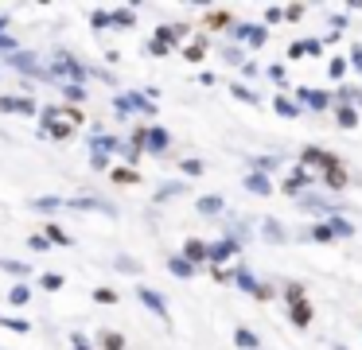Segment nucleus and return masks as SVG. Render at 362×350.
<instances>
[{"label": "nucleus", "mask_w": 362, "mask_h": 350, "mask_svg": "<svg viewBox=\"0 0 362 350\" xmlns=\"http://www.w3.org/2000/svg\"><path fill=\"white\" fill-rule=\"evenodd\" d=\"M230 272H234V280H230V284H238V288H242V292H257V284H261V280H253V272L250 269H230Z\"/></svg>", "instance_id": "nucleus-20"}, {"label": "nucleus", "mask_w": 362, "mask_h": 350, "mask_svg": "<svg viewBox=\"0 0 362 350\" xmlns=\"http://www.w3.org/2000/svg\"><path fill=\"white\" fill-rule=\"evenodd\" d=\"M117 113L129 117V113H141V117H156V101H148L144 93H121L117 98Z\"/></svg>", "instance_id": "nucleus-3"}, {"label": "nucleus", "mask_w": 362, "mask_h": 350, "mask_svg": "<svg viewBox=\"0 0 362 350\" xmlns=\"http://www.w3.org/2000/svg\"><path fill=\"white\" fill-rule=\"evenodd\" d=\"M335 124L339 129H354V124H358V109L354 105H335Z\"/></svg>", "instance_id": "nucleus-21"}, {"label": "nucleus", "mask_w": 362, "mask_h": 350, "mask_svg": "<svg viewBox=\"0 0 362 350\" xmlns=\"http://www.w3.org/2000/svg\"><path fill=\"white\" fill-rule=\"evenodd\" d=\"M113 148H117V140H113V136H105V132H102V136H94V140H90V152H94V156H110Z\"/></svg>", "instance_id": "nucleus-29"}, {"label": "nucleus", "mask_w": 362, "mask_h": 350, "mask_svg": "<svg viewBox=\"0 0 362 350\" xmlns=\"http://www.w3.org/2000/svg\"><path fill=\"white\" fill-rule=\"evenodd\" d=\"M222 59H226L230 66H242V62H245V59H242V51H238L234 43H230V47H222Z\"/></svg>", "instance_id": "nucleus-43"}, {"label": "nucleus", "mask_w": 362, "mask_h": 350, "mask_svg": "<svg viewBox=\"0 0 362 350\" xmlns=\"http://www.w3.org/2000/svg\"><path fill=\"white\" fill-rule=\"evenodd\" d=\"M245 39H250V47H265V43H269V28L253 23V28H250V35H245Z\"/></svg>", "instance_id": "nucleus-34"}, {"label": "nucleus", "mask_w": 362, "mask_h": 350, "mask_svg": "<svg viewBox=\"0 0 362 350\" xmlns=\"http://www.w3.org/2000/svg\"><path fill=\"white\" fill-rule=\"evenodd\" d=\"M4 62H8L12 70H20V74H28V78H40V82H47V78H51V74H47V66H43V62L35 59V54H28V51H12Z\"/></svg>", "instance_id": "nucleus-2"}, {"label": "nucleus", "mask_w": 362, "mask_h": 350, "mask_svg": "<svg viewBox=\"0 0 362 350\" xmlns=\"http://www.w3.org/2000/svg\"><path fill=\"white\" fill-rule=\"evenodd\" d=\"M281 12L288 16V20H300V16H304V8H300V4H292V8H281Z\"/></svg>", "instance_id": "nucleus-59"}, {"label": "nucleus", "mask_w": 362, "mask_h": 350, "mask_svg": "<svg viewBox=\"0 0 362 350\" xmlns=\"http://www.w3.org/2000/svg\"><path fill=\"white\" fill-rule=\"evenodd\" d=\"M351 66L362 70V47H354V51H351Z\"/></svg>", "instance_id": "nucleus-62"}, {"label": "nucleus", "mask_w": 362, "mask_h": 350, "mask_svg": "<svg viewBox=\"0 0 362 350\" xmlns=\"http://www.w3.org/2000/svg\"><path fill=\"white\" fill-rule=\"evenodd\" d=\"M242 74H245V78H257V74H261L257 62H242Z\"/></svg>", "instance_id": "nucleus-60"}, {"label": "nucleus", "mask_w": 362, "mask_h": 350, "mask_svg": "<svg viewBox=\"0 0 362 350\" xmlns=\"http://www.w3.org/2000/svg\"><path fill=\"white\" fill-rule=\"evenodd\" d=\"M354 109H358V113H362V90H358V98H354Z\"/></svg>", "instance_id": "nucleus-64"}, {"label": "nucleus", "mask_w": 362, "mask_h": 350, "mask_svg": "<svg viewBox=\"0 0 362 350\" xmlns=\"http://www.w3.org/2000/svg\"><path fill=\"white\" fill-rule=\"evenodd\" d=\"M183 175H203V160H183Z\"/></svg>", "instance_id": "nucleus-48"}, {"label": "nucleus", "mask_w": 362, "mask_h": 350, "mask_svg": "<svg viewBox=\"0 0 362 350\" xmlns=\"http://www.w3.org/2000/svg\"><path fill=\"white\" fill-rule=\"evenodd\" d=\"M0 35H8V20L4 16H0Z\"/></svg>", "instance_id": "nucleus-63"}, {"label": "nucleus", "mask_w": 362, "mask_h": 350, "mask_svg": "<svg viewBox=\"0 0 362 350\" xmlns=\"http://www.w3.org/2000/svg\"><path fill=\"white\" fill-rule=\"evenodd\" d=\"M113 264H117L121 272H133V276H141V272H144V264L136 261V257H117V261H113Z\"/></svg>", "instance_id": "nucleus-33"}, {"label": "nucleus", "mask_w": 362, "mask_h": 350, "mask_svg": "<svg viewBox=\"0 0 362 350\" xmlns=\"http://www.w3.org/2000/svg\"><path fill=\"white\" fill-rule=\"evenodd\" d=\"M234 342H238L242 350H261V339L250 331V327H238V331H234Z\"/></svg>", "instance_id": "nucleus-23"}, {"label": "nucleus", "mask_w": 362, "mask_h": 350, "mask_svg": "<svg viewBox=\"0 0 362 350\" xmlns=\"http://www.w3.org/2000/svg\"><path fill=\"white\" fill-rule=\"evenodd\" d=\"M187 35V23H172V28H156V43H164V47H172L175 39H183Z\"/></svg>", "instance_id": "nucleus-19"}, {"label": "nucleus", "mask_w": 362, "mask_h": 350, "mask_svg": "<svg viewBox=\"0 0 362 350\" xmlns=\"http://www.w3.org/2000/svg\"><path fill=\"white\" fill-rule=\"evenodd\" d=\"M63 206H71V210H113L110 202H102V199H86V194H78V199H63Z\"/></svg>", "instance_id": "nucleus-17"}, {"label": "nucleus", "mask_w": 362, "mask_h": 350, "mask_svg": "<svg viewBox=\"0 0 362 350\" xmlns=\"http://www.w3.org/2000/svg\"><path fill=\"white\" fill-rule=\"evenodd\" d=\"M296 98L304 101V105H312V109H327V105H331V98H327V93L312 90V86H296Z\"/></svg>", "instance_id": "nucleus-12"}, {"label": "nucleus", "mask_w": 362, "mask_h": 350, "mask_svg": "<svg viewBox=\"0 0 362 350\" xmlns=\"http://www.w3.org/2000/svg\"><path fill=\"white\" fill-rule=\"evenodd\" d=\"M281 292H284V300H288V303H296V300H304V288H300V284H296V280H288V284H284V288H281Z\"/></svg>", "instance_id": "nucleus-41"}, {"label": "nucleus", "mask_w": 362, "mask_h": 350, "mask_svg": "<svg viewBox=\"0 0 362 350\" xmlns=\"http://www.w3.org/2000/svg\"><path fill=\"white\" fill-rule=\"evenodd\" d=\"M43 238H47V241H59V245H71V238H66L63 226H47V230H43Z\"/></svg>", "instance_id": "nucleus-38"}, {"label": "nucleus", "mask_w": 362, "mask_h": 350, "mask_svg": "<svg viewBox=\"0 0 362 350\" xmlns=\"http://www.w3.org/2000/svg\"><path fill=\"white\" fill-rule=\"evenodd\" d=\"M90 168H94V171H105V168H110V156H90Z\"/></svg>", "instance_id": "nucleus-53"}, {"label": "nucleus", "mask_w": 362, "mask_h": 350, "mask_svg": "<svg viewBox=\"0 0 362 350\" xmlns=\"http://www.w3.org/2000/svg\"><path fill=\"white\" fill-rule=\"evenodd\" d=\"M28 249H35V253H47V249H51V241L43 238V233H32V238H28Z\"/></svg>", "instance_id": "nucleus-44"}, {"label": "nucleus", "mask_w": 362, "mask_h": 350, "mask_svg": "<svg viewBox=\"0 0 362 350\" xmlns=\"http://www.w3.org/2000/svg\"><path fill=\"white\" fill-rule=\"evenodd\" d=\"M226 90L234 93L238 101H245V105H261V98H257V93H253V90H250V86H245V82H234V86H226Z\"/></svg>", "instance_id": "nucleus-27"}, {"label": "nucleus", "mask_w": 362, "mask_h": 350, "mask_svg": "<svg viewBox=\"0 0 362 350\" xmlns=\"http://www.w3.org/2000/svg\"><path fill=\"white\" fill-rule=\"evenodd\" d=\"M261 233H265L273 245H288V233L281 230V222H276V218H265V222H261Z\"/></svg>", "instance_id": "nucleus-16"}, {"label": "nucleus", "mask_w": 362, "mask_h": 350, "mask_svg": "<svg viewBox=\"0 0 362 350\" xmlns=\"http://www.w3.org/2000/svg\"><path fill=\"white\" fill-rule=\"evenodd\" d=\"M265 20H269V23H281V20H284V12H281V8H269Z\"/></svg>", "instance_id": "nucleus-61"}, {"label": "nucleus", "mask_w": 362, "mask_h": 350, "mask_svg": "<svg viewBox=\"0 0 362 350\" xmlns=\"http://www.w3.org/2000/svg\"><path fill=\"white\" fill-rule=\"evenodd\" d=\"M250 28H253V23H234V28H230V35H234V39H245V35H250Z\"/></svg>", "instance_id": "nucleus-54"}, {"label": "nucleus", "mask_w": 362, "mask_h": 350, "mask_svg": "<svg viewBox=\"0 0 362 350\" xmlns=\"http://www.w3.org/2000/svg\"><path fill=\"white\" fill-rule=\"evenodd\" d=\"M168 144H172V136H168V129H160V124H148V132H144V152L152 156H164Z\"/></svg>", "instance_id": "nucleus-6"}, {"label": "nucleus", "mask_w": 362, "mask_h": 350, "mask_svg": "<svg viewBox=\"0 0 362 350\" xmlns=\"http://www.w3.org/2000/svg\"><path fill=\"white\" fill-rule=\"evenodd\" d=\"M300 160H304V163H300V168H308V171H312V168H320V171H327L331 168V163H339L335 160V156H331V152H323V148H304V152H300Z\"/></svg>", "instance_id": "nucleus-7"}, {"label": "nucleus", "mask_w": 362, "mask_h": 350, "mask_svg": "<svg viewBox=\"0 0 362 350\" xmlns=\"http://www.w3.org/2000/svg\"><path fill=\"white\" fill-rule=\"evenodd\" d=\"M32 206H35V210H59V206H63V199H55V194H47V199H35Z\"/></svg>", "instance_id": "nucleus-45"}, {"label": "nucleus", "mask_w": 362, "mask_h": 350, "mask_svg": "<svg viewBox=\"0 0 362 350\" xmlns=\"http://www.w3.org/2000/svg\"><path fill=\"white\" fill-rule=\"evenodd\" d=\"M312 183H315V179H312V171H308V168H292V171H288V179L281 183V191H284V194H292V199H300V194H304Z\"/></svg>", "instance_id": "nucleus-4"}, {"label": "nucleus", "mask_w": 362, "mask_h": 350, "mask_svg": "<svg viewBox=\"0 0 362 350\" xmlns=\"http://www.w3.org/2000/svg\"><path fill=\"white\" fill-rule=\"evenodd\" d=\"M0 269H4V272H12V276H32V264L16 261V257H0Z\"/></svg>", "instance_id": "nucleus-26"}, {"label": "nucleus", "mask_w": 362, "mask_h": 350, "mask_svg": "<svg viewBox=\"0 0 362 350\" xmlns=\"http://www.w3.org/2000/svg\"><path fill=\"white\" fill-rule=\"evenodd\" d=\"M203 51H206V39L199 35L195 43H187V47H183V59H187V62H199V59H203Z\"/></svg>", "instance_id": "nucleus-31"}, {"label": "nucleus", "mask_w": 362, "mask_h": 350, "mask_svg": "<svg viewBox=\"0 0 362 350\" xmlns=\"http://www.w3.org/2000/svg\"><path fill=\"white\" fill-rule=\"evenodd\" d=\"M206 23H211V28H222V23H230V12H211Z\"/></svg>", "instance_id": "nucleus-51"}, {"label": "nucleus", "mask_w": 362, "mask_h": 350, "mask_svg": "<svg viewBox=\"0 0 362 350\" xmlns=\"http://www.w3.org/2000/svg\"><path fill=\"white\" fill-rule=\"evenodd\" d=\"M354 98H358V90H354V86H339L335 105H354Z\"/></svg>", "instance_id": "nucleus-37"}, {"label": "nucleus", "mask_w": 362, "mask_h": 350, "mask_svg": "<svg viewBox=\"0 0 362 350\" xmlns=\"http://www.w3.org/2000/svg\"><path fill=\"white\" fill-rule=\"evenodd\" d=\"M168 269H172V276H180V280L195 276V264H187L183 257H168Z\"/></svg>", "instance_id": "nucleus-24"}, {"label": "nucleus", "mask_w": 362, "mask_h": 350, "mask_svg": "<svg viewBox=\"0 0 362 350\" xmlns=\"http://www.w3.org/2000/svg\"><path fill=\"white\" fill-rule=\"evenodd\" d=\"M98 342H102V350H125V339H121L117 331H102Z\"/></svg>", "instance_id": "nucleus-30"}, {"label": "nucleus", "mask_w": 362, "mask_h": 350, "mask_svg": "<svg viewBox=\"0 0 362 350\" xmlns=\"http://www.w3.org/2000/svg\"><path fill=\"white\" fill-rule=\"evenodd\" d=\"M63 98L78 105V101H86V90H82V86H71V82H63Z\"/></svg>", "instance_id": "nucleus-39"}, {"label": "nucleus", "mask_w": 362, "mask_h": 350, "mask_svg": "<svg viewBox=\"0 0 362 350\" xmlns=\"http://www.w3.org/2000/svg\"><path fill=\"white\" fill-rule=\"evenodd\" d=\"M304 47H308V54H323V43H320V39H304Z\"/></svg>", "instance_id": "nucleus-58"}, {"label": "nucleus", "mask_w": 362, "mask_h": 350, "mask_svg": "<svg viewBox=\"0 0 362 350\" xmlns=\"http://www.w3.org/2000/svg\"><path fill=\"white\" fill-rule=\"evenodd\" d=\"M136 300H141L144 303V308H148L152 311V315H160V319H168V300H164V296H160V292H152V288H136Z\"/></svg>", "instance_id": "nucleus-9"}, {"label": "nucleus", "mask_w": 362, "mask_h": 350, "mask_svg": "<svg viewBox=\"0 0 362 350\" xmlns=\"http://www.w3.org/2000/svg\"><path fill=\"white\" fill-rule=\"evenodd\" d=\"M94 28H98V31L110 28V12H94Z\"/></svg>", "instance_id": "nucleus-55"}, {"label": "nucleus", "mask_w": 362, "mask_h": 350, "mask_svg": "<svg viewBox=\"0 0 362 350\" xmlns=\"http://www.w3.org/2000/svg\"><path fill=\"white\" fill-rule=\"evenodd\" d=\"M47 74H59V78H66L71 86H82V78H86V66H82L78 59H71L66 51H59L55 59H51V70Z\"/></svg>", "instance_id": "nucleus-1"}, {"label": "nucleus", "mask_w": 362, "mask_h": 350, "mask_svg": "<svg viewBox=\"0 0 362 350\" xmlns=\"http://www.w3.org/2000/svg\"><path fill=\"white\" fill-rule=\"evenodd\" d=\"M94 300L98 303H117V292H113V288H94Z\"/></svg>", "instance_id": "nucleus-46"}, {"label": "nucleus", "mask_w": 362, "mask_h": 350, "mask_svg": "<svg viewBox=\"0 0 362 350\" xmlns=\"http://www.w3.org/2000/svg\"><path fill=\"white\" fill-rule=\"evenodd\" d=\"M273 109H276L281 117H300V105L288 98V93H276V98H273Z\"/></svg>", "instance_id": "nucleus-22"}, {"label": "nucleus", "mask_w": 362, "mask_h": 350, "mask_svg": "<svg viewBox=\"0 0 362 350\" xmlns=\"http://www.w3.org/2000/svg\"><path fill=\"white\" fill-rule=\"evenodd\" d=\"M346 183H351V175H346L343 163H331V168L323 171V187H327V191H346Z\"/></svg>", "instance_id": "nucleus-10"}, {"label": "nucleus", "mask_w": 362, "mask_h": 350, "mask_svg": "<svg viewBox=\"0 0 362 350\" xmlns=\"http://www.w3.org/2000/svg\"><path fill=\"white\" fill-rule=\"evenodd\" d=\"M327 230H331V238H351L354 233V226L346 222V218H339V214H331V222H327Z\"/></svg>", "instance_id": "nucleus-28"}, {"label": "nucleus", "mask_w": 362, "mask_h": 350, "mask_svg": "<svg viewBox=\"0 0 362 350\" xmlns=\"http://www.w3.org/2000/svg\"><path fill=\"white\" fill-rule=\"evenodd\" d=\"M40 284L47 288V292H59V288H63L66 280H63V272H43V276H40Z\"/></svg>", "instance_id": "nucleus-35"}, {"label": "nucleus", "mask_w": 362, "mask_h": 350, "mask_svg": "<svg viewBox=\"0 0 362 350\" xmlns=\"http://www.w3.org/2000/svg\"><path fill=\"white\" fill-rule=\"evenodd\" d=\"M110 23H113V28H121V31L133 28V12H129V8H117V12H110Z\"/></svg>", "instance_id": "nucleus-32"}, {"label": "nucleus", "mask_w": 362, "mask_h": 350, "mask_svg": "<svg viewBox=\"0 0 362 350\" xmlns=\"http://www.w3.org/2000/svg\"><path fill=\"white\" fill-rule=\"evenodd\" d=\"M250 163H253V171H261V175H265V171H273L281 160H276V156H261V160H250Z\"/></svg>", "instance_id": "nucleus-42"}, {"label": "nucleus", "mask_w": 362, "mask_h": 350, "mask_svg": "<svg viewBox=\"0 0 362 350\" xmlns=\"http://www.w3.org/2000/svg\"><path fill=\"white\" fill-rule=\"evenodd\" d=\"M327 74H331V78H343V74H346V59H331V62H327Z\"/></svg>", "instance_id": "nucleus-47"}, {"label": "nucleus", "mask_w": 362, "mask_h": 350, "mask_svg": "<svg viewBox=\"0 0 362 350\" xmlns=\"http://www.w3.org/2000/svg\"><path fill=\"white\" fill-rule=\"evenodd\" d=\"M40 136L66 140V136H74V124H66V121H43V124H40Z\"/></svg>", "instance_id": "nucleus-14"}, {"label": "nucleus", "mask_w": 362, "mask_h": 350, "mask_svg": "<svg viewBox=\"0 0 362 350\" xmlns=\"http://www.w3.org/2000/svg\"><path fill=\"white\" fill-rule=\"evenodd\" d=\"M238 249L242 245H238L234 238H222V241H214V245H206V261H211V269H222V261H230Z\"/></svg>", "instance_id": "nucleus-5"}, {"label": "nucleus", "mask_w": 362, "mask_h": 350, "mask_svg": "<svg viewBox=\"0 0 362 350\" xmlns=\"http://www.w3.org/2000/svg\"><path fill=\"white\" fill-rule=\"evenodd\" d=\"M113 179H117V183H136V171L133 168H117V171H113Z\"/></svg>", "instance_id": "nucleus-50"}, {"label": "nucleus", "mask_w": 362, "mask_h": 350, "mask_svg": "<svg viewBox=\"0 0 362 350\" xmlns=\"http://www.w3.org/2000/svg\"><path fill=\"white\" fill-rule=\"evenodd\" d=\"M148 51H152V54H156V59H164V54H168V51H172V47H164V43H156V39H152V43H148Z\"/></svg>", "instance_id": "nucleus-56"}, {"label": "nucleus", "mask_w": 362, "mask_h": 350, "mask_svg": "<svg viewBox=\"0 0 362 350\" xmlns=\"http://www.w3.org/2000/svg\"><path fill=\"white\" fill-rule=\"evenodd\" d=\"M183 191H187V183H168V187H160V191H156V202L175 199V194H183Z\"/></svg>", "instance_id": "nucleus-36"}, {"label": "nucleus", "mask_w": 362, "mask_h": 350, "mask_svg": "<svg viewBox=\"0 0 362 350\" xmlns=\"http://www.w3.org/2000/svg\"><path fill=\"white\" fill-rule=\"evenodd\" d=\"M245 191H253V194H273V183H269V175H261V171H250V175H245Z\"/></svg>", "instance_id": "nucleus-18"}, {"label": "nucleus", "mask_w": 362, "mask_h": 350, "mask_svg": "<svg viewBox=\"0 0 362 350\" xmlns=\"http://www.w3.org/2000/svg\"><path fill=\"white\" fill-rule=\"evenodd\" d=\"M28 300H32V288H28L24 280H20V284H12V288H8V303H12V308H24Z\"/></svg>", "instance_id": "nucleus-25"}, {"label": "nucleus", "mask_w": 362, "mask_h": 350, "mask_svg": "<svg viewBox=\"0 0 362 350\" xmlns=\"http://www.w3.org/2000/svg\"><path fill=\"white\" fill-rule=\"evenodd\" d=\"M211 276L218 280V284H230V280H234V272H230V269H211Z\"/></svg>", "instance_id": "nucleus-52"}, {"label": "nucleus", "mask_w": 362, "mask_h": 350, "mask_svg": "<svg viewBox=\"0 0 362 350\" xmlns=\"http://www.w3.org/2000/svg\"><path fill=\"white\" fill-rule=\"evenodd\" d=\"M183 261L187 264H199V261H206V241H199V238H187L183 241Z\"/></svg>", "instance_id": "nucleus-13"}, {"label": "nucleus", "mask_w": 362, "mask_h": 350, "mask_svg": "<svg viewBox=\"0 0 362 350\" xmlns=\"http://www.w3.org/2000/svg\"><path fill=\"white\" fill-rule=\"evenodd\" d=\"M308 238H312V241H335V238H331V230H327V222H315L312 230H308Z\"/></svg>", "instance_id": "nucleus-40"}, {"label": "nucleus", "mask_w": 362, "mask_h": 350, "mask_svg": "<svg viewBox=\"0 0 362 350\" xmlns=\"http://www.w3.org/2000/svg\"><path fill=\"white\" fill-rule=\"evenodd\" d=\"M0 113H24V117H35L40 105L32 98H8V93H0Z\"/></svg>", "instance_id": "nucleus-8"}, {"label": "nucleus", "mask_w": 362, "mask_h": 350, "mask_svg": "<svg viewBox=\"0 0 362 350\" xmlns=\"http://www.w3.org/2000/svg\"><path fill=\"white\" fill-rule=\"evenodd\" d=\"M269 78H273V82L281 86V90H288V82H284V66H281V62H276V66H269Z\"/></svg>", "instance_id": "nucleus-49"}, {"label": "nucleus", "mask_w": 362, "mask_h": 350, "mask_svg": "<svg viewBox=\"0 0 362 350\" xmlns=\"http://www.w3.org/2000/svg\"><path fill=\"white\" fill-rule=\"evenodd\" d=\"M222 210H226V199H222V194H203V199H195V214L218 218Z\"/></svg>", "instance_id": "nucleus-11"}, {"label": "nucleus", "mask_w": 362, "mask_h": 350, "mask_svg": "<svg viewBox=\"0 0 362 350\" xmlns=\"http://www.w3.org/2000/svg\"><path fill=\"white\" fill-rule=\"evenodd\" d=\"M300 54H308L304 39H300V43H292V47H288V59H300Z\"/></svg>", "instance_id": "nucleus-57"}, {"label": "nucleus", "mask_w": 362, "mask_h": 350, "mask_svg": "<svg viewBox=\"0 0 362 350\" xmlns=\"http://www.w3.org/2000/svg\"><path fill=\"white\" fill-rule=\"evenodd\" d=\"M288 319H292V327H308V323H312V303H308V300L288 303Z\"/></svg>", "instance_id": "nucleus-15"}]
</instances>
